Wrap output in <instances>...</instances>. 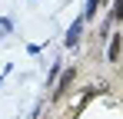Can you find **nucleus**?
Instances as JSON below:
<instances>
[{
	"instance_id": "f257e3e1",
	"label": "nucleus",
	"mask_w": 123,
	"mask_h": 119,
	"mask_svg": "<svg viewBox=\"0 0 123 119\" xmlns=\"http://www.w3.org/2000/svg\"><path fill=\"white\" fill-rule=\"evenodd\" d=\"M77 37H80V23H73V27H70V33H67V43H77Z\"/></svg>"
},
{
	"instance_id": "f03ea898",
	"label": "nucleus",
	"mask_w": 123,
	"mask_h": 119,
	"mask_svg": "<svg viewBox=\"0 0 123 119\" xmlns=\"http://www.w3.org/2000/svg\"><path fill=\"white\" fill-rule=\"evenodd\" d=\"M70 83H73V73H63V79H60V89H57V93H63V89H67Z\"/></svg>"
},
{
	"instance_id": "7ed1b4c3",
	"label": "nucleus",
	"mask_w": 123,
	"mask_h": 119,
	"mask_svg": "<svg viewBox=\"0 0 123 119\" xmlns=\"http://www.w3.org/2000/svg\"><path fill=\"white\" fill-rule=\"evenodd\" d=\"M10 33V20H0V37H7Z\"/></svg>"
}]
</instances>
